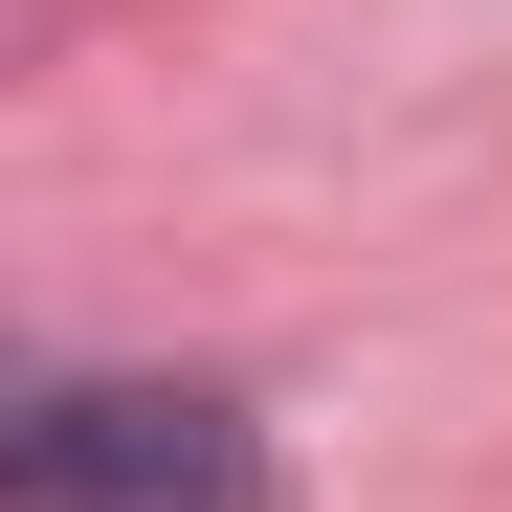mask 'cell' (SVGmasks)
Returning <instances> with one entry per match:
<instances>
[{
    "mask_svg": "<svg viewBox=\"0 0 512 512\" xmlns=\"http://www.w3.org/2000/svg\"><path fill=\"white\" fill-rule=\"evenodd\" d=\"M0 512H268V423L223 379H45L0 423Z\"/></svg>",
    "mask_w": 512,
    "mask_h": 512,
    "instance_id": "cell-1",
    "label": "cell"
}]
</instances>
